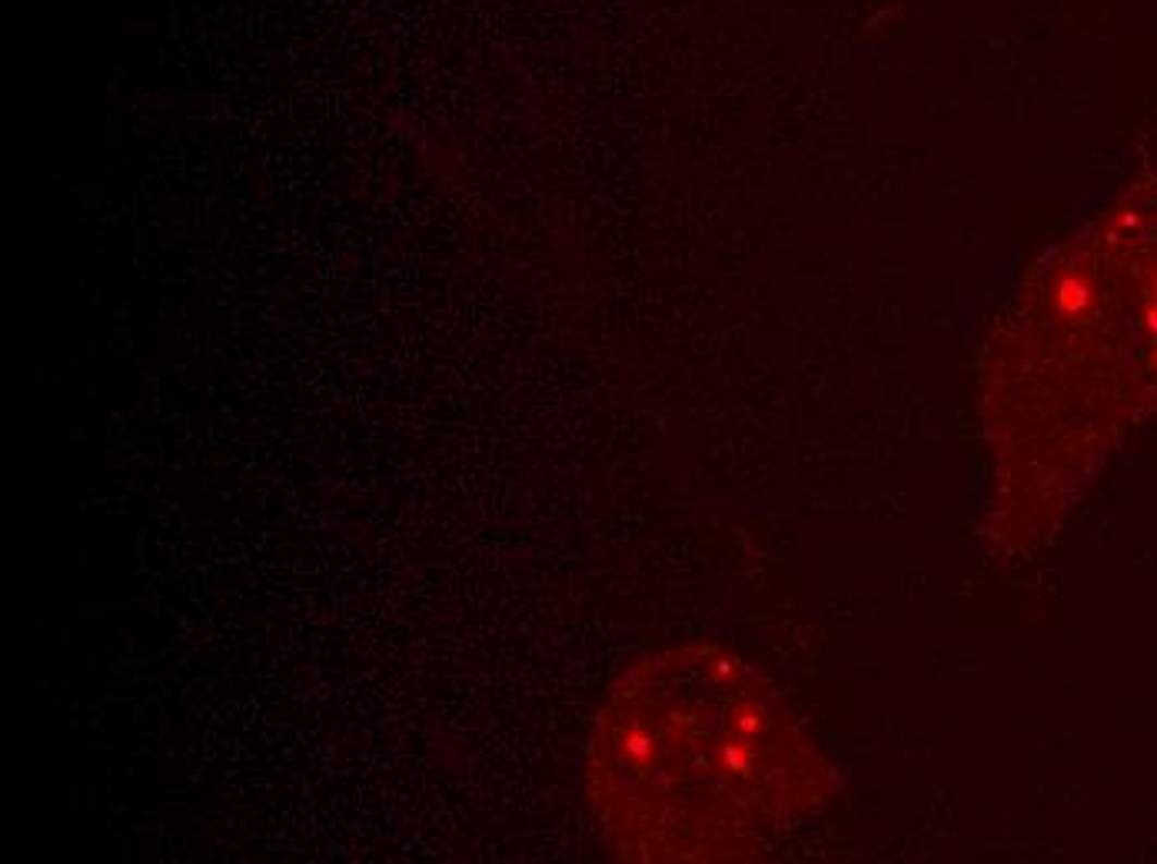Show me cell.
Listing matches in <instances>:
<instances>
[{
	"label": "cell",
	"instance_id": "1",
	"mask_svg": "<svg viewBox=\"0 0 1157 864\" xmlns=\"http://www.w3.org/2000/svg\"><path fill=\"white\" fill-rule=\"evenodd\" d=\"M602 841L625 861H762L802 831L835 775L785 695L719 645L635 658L586 752Z\"/></svg>",
	"mask_w": 1157,
	"mask_h": 864
}]
</instances>
